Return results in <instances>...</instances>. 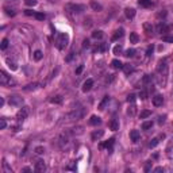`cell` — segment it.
<instances>
[{
  "label": "cell",
  "instance_id": "obj_1",
  "mask_svg": "<svg viewBox=\"0 0 173 173\" xmlns=\"http://www.w3.org/2000/svg\"><path fill=\"white\" fill-rule=\"evenodd\" d=\"M157 83L161 86H165L168 83V65L165 62H158L157 65Z\"/></svg>",
  "mask_w": 173,
  "mask_h": 173
},
{
  "label": "cell",
  "instance_id": "obj_2",
  "mask_svg": "<svg viewBox=\"0 0 173 173\" xmlns=\"http://www.w3.org/2000/svg\"><path fill=\"white\" fill-rule=\"evenodd\" d=\"M69 43V35L65 34V33H60L58 35H57V39H56V45L57 47L60 49V50H64L66 46Z\"/></svg>",
  "mask_w": 173,
  "mask_h": 173
},
{
  "label": "cell",
  "instance_id": "obj_3",
  "mask_svg": "<svg viewBox=\"0 0 173 173\" xmlns=\"http://www.w3.org/2000/svg\"><path fill=\"white\" fill-rule=\"evenodd\" d=\"M84 115H85V110L84 108H76L72 112H69L65 118L68 120H77V119H81Z\"/></svg>",
  "mask_w": 173,
  "mask_h": 173
},
{
  "label": "cell",
  "instance_id": "obj_4",
  "mask_svg": "<svg viewBox=\"0 0 173 173\" xmlns=\"http://www.w3.org/2000/svg\"><path fill=\"white\" fill-rule=\"evenodd\" d=\"M65 10L68 11V12H72V14H81V12H84V11H85V5L69 3V4L65 5Z\"/></svg>",
  "mask_w": 173,
  "mask_h": 173
},
{
  "label": "cell",
  "instance_id": "obj_5",
  "mask_svg": "<svg viewBox=\"0 0 173 173\" xmlns=\"http://www.w3.org/2000/svg\"><path fill=\"white\" fill-rule=\"evenodd\" d=\"M0 84L1 85H15V81L11 79V76H8L4 71L0 72Z\"/></svg>",
  "mask_w": 173,
  "mask_h": 173
},
{
  "label": "cell",
  "instance_id": "obj_6",
  "mask_svg": "<svg viewBox=\"0 0 173 173\" xmlns=\"http://www.w3.org/2000/svg\"><path fill=\"white\" fill-rule=\"evenodd\" d=\"M29 114H30L29 107H22L21 110L18 111V114H16V119H18V122H23L26 118L29 116Z\"/></svg>",
  "mask_w": 173,
  "mask_h": 173
},
{
  "label": "cell",
  "instance_id": "obj_7",
  "mask_svg": "<svg viewBox=\"0 0 173 173\" xmlns=\"http://www.w3.org/2000/svg\"><path fill=\"white\" fill-rule=\"evenodd\" d=\"M35 170L37 172H39V173H42V172H45L46 170V164H45L43 160H37L35 161Z\"/></svg>",
  "mask_w": 173,
  "mask_h": 173
},
{
  "label": "cell",
  "instance_id": "obj_8",
  "mask_svg": "<svg viewBox=\"0 0 173 173\" xmlns=\"http://www.w3.org/2000/svg\"><path fill=\"white\" fill-rule=\"evenodd\" d=\"M22 103H23V99L19 96H11L10 99V104L11 106H22Z\"/></svg>",
  "mask_w": 173,
  "mask_h": 173
},
{
  "label": "cell",
  "instance_id": "obj_9",
  "mask_svg": "<svg viewBox=\"0 0 173 173\" xmlns=\"http://www.w3.org/2000/svg\"><path fill=\"white\" fill-rule=\"evenodd\" d=\"M92 86H93V80L92 79H88L84 84H83V92H88L92 89Z\"/></svg>",
  "mask_w": 173,
  "mask_h": 173
},
{
  "label": "cell",
  "instance_id": "obj_10",
  "mask_svg": "<svg viewBox=\"0 0 173 173\" xmlns=\"http://www.w3.org/2000/svg\"><path fill=\"white\" fill-rule=\"evenodd\" d=\"M162 103H164V96H162V95H156V96L153 97V104H154L156 107L162 106Z\"/></svg>",
  "mask_w": 173,
  "mask_h": 173
},
{
  "label": "cell",
  "instance_id": "obj_11",
  "mask_svg": "<svg viewBox=\"0 0 173 173\" xmlns=\"http://www.w3.org/2000/svg\"><path fill=\"white\" fill-rule=\"evenodd\" d=\"M139 138H141V134H139L138 130H131L130 131V139H131L132 142H138Z\"/></svg>",
  "mask_w": 173,
  "mask_h": 173
},
{
  "label": "cell",
  "instance_id": "obj_12",
  "mask_svg": "<svg viewBox=\"0 0 173 173\" xmlns=\"http://www.w3.org/2000/svg\"><path fill=\"white\" fill-rule=\"evenodd\" d=\"M103 135H104V131H103V130L93 131V132H92V141H99V139H100Z\"/></svg>",
  "mask_w": 173,
  "mask_h": 173
},
{
  "label": "cell",
  "instance_id": "obj_13",
  "mask_svg": "<svg viewBox=\"0 0 173 173\" xmlns=\"http://www.w3.org/2000/svg\"><path fill=\"white\" fill-rule=\"evenodd\" d=\"M100 123H102V119L99 116H96V115H92L91 119H89V124H92V126H97Z\"/></svg>",
  "mask_w": 173,
  "mask_h": 173
},
{
  "label": "cell",
  "instance_id": "obj_14",
  "mask_svg": "<svg viewBox=\"0 0 173 173\" xmlns=\"http://www.w3.org/2000/svg\"><path fill=\"white\" fill-rule=\"evenodd\" d=\"M110 128H111L112 131L119 130V120H118V119H112L111 122H110Z\"/></svg>",
  "mask_w": 173,
  "mask_h": 173
},
{
  "label": "cell",
  "instance_id": "obj_15",
  "mask_svg": "<svg viewBox=\"0 0 173 173\" xmlns=\"http://www.w3.org/2000/svg\"><path fill=\"white\" fill-rule=\"evenodd\" d=\"M124 15H126V18H128V19H132V18L135 16V10H134V8H126V10H124Z\"/></svg>",
  "mask_w": 173,
  "mask_h": 173
},
{
  "label": "cell",
  "instance_id": "obj_16",
  "mask_svg": "<svg viewBox=\"0 0 173 173\" xmlns=\"http://www.w3.org/2000/svg\"><path fill=\"white\" fill-rule=\"evenodd\" d=\"M123 33H124V31H123V29H119V30H116V31H115V34L112 35V41H118V39H120V38L123 37Z\"/></svg>",
  "mask_w": 173,
  "mask_h": 173
},
{
  "label": "cell",
  "instance_id": "obj_17",
  "mask_svg": "<svg viewBox=\"0 0 173 173\" xmlns=\"http://www.w3.org/2000/svg\"><path fill=\"white\" fill-rule=\"evenodd\" d=\"M108 102H110V96H106L103 99V102L99 104V110H100V111H104V110H106V106L108 104Z\"/></svg>",
  "mask_w": 173,
  "mask_h": 173
},
{
  "label": "cell",
  "instance_id": "obj_18",
  "mask_svg": "<svg viewBox=\"0 0 173 173\" xmlns=\"http://www.w3.org/2000/svg\"><path fill=\"white\" fill-rule=\"evenodd\" d=\"M112 145H114V138L108 139V141L104 143V145H100V148H104V146H106V148L110 150V153H111V152H112Z\"/></svg>",
  "mask_w": 173,
  "mask_h": 173
},
{
  "label": "cell",
  "instance_id": "obj_19",
  "mask_svg": "<svg viewBox=\"0 0 173 173\" xmlns=\"http://www.w3.org/2000/svg\"><path fill=\"white\" fill-rule=\"evenodd\" d=\"M138 3H139V5H141V7H145V8H148V7H152V4H153L152 0H139Z\"/></svg>",
  "mask_w": 173,
  "mask_h": 173
},
{
  "label": "cell",
  "instance_id": "obj_20",
  "mask_svg": "<svg viewBox=\"0 0 173 173\" xmlns=\"http://www.w3.org/2000/svg\"><path fill=\"white\" fill-rule=\"evenodd\" d=\"M91 8L93 11H102L103 10L102 4H99V3H96V1H91Z\"/></svg>",
  "mask_w": 173,
  "mask_h": 173
},
{
  "label": "cell",
  "instance_id": "obj_21",
  "mask_svg": "<svg viewBox=\"0 0 173 173\" xmlns=\"http://www.w3.org/2000/svg\"><path fill=\"white\" fill-rule=\"evenodd\" d=\"M68 143H69V139H68V137H66V135H62V137L60 138V146H61V148H65Z\"/></svg>",
  "mask_w": 173,
  "mask_h": 173
},
{
  "label": "cell",
  "instance_id": "obj_22",
  "mask_svg": "<svg viewBox=\"0 0 173 173\" xmlns=\"http://www.w3.org/2000/svg\"><path fill=\"white\" fill-rule=\"evenodd\" d=\"M92 38H95V39H102L103 38V31L95 30L93 33H92Z\"/></svg>",
  "mask_w": 173,
  "mask_h": 173
},
{
  "label": "cell",
  "instance_id": "obj_23",
  "mask_svg": "<svg viewBox=\"0 0 173 173\" xmlns=\"http://www.w3.org/2000/svg\"><path fill=\"white\" fill-rule=\"evenodd\" d=\"M33 57H34V60H35V61H41L42 57H43V54H42L41 50H35V51H34V54H33Z\"/></svg>",
  "mask_w": 173,
  "mask_h": 173
},
{
  "label": "cell",
  "instance_id": "obj_24",
  "mask_svg": "<svg viewBox=\"0 0 173 173\" xmlns=\"http://www.w3.org/2000/svg\"><path fill=\"white\" fill-rule=\"evenodd\" d=\"M111 65H112V68H115V69H122L123 68V64L119 60H114V61L111 62Z\"/></svg>",
  "mask_w": 173,
  "mask_h": 173
},
{
  "label": "cell",
  "instance_id": "obj_25",
  "mask_svg": "<svg viewBox=\"0 0 173 173\" xmlns=\"http://www.w3.org/2000/svg\"><path fill=\"white\" fill-rule=\"evenodd\" d=\"M138 41H139L138 34L137 33H131V34H130V42H131V43H138Z\"/></svg>",
  "mask_w": 173,
  "mask_h": 173
},
{
  "label": "cell",
  "instance_id": "obj_26",
  "mask_svg": "<svg viewBox=\"0 0 173 173\" xmlns=\"http://www.w3.org/2000/svg\"><path fill=\"white\" fill-rule=\"evenodd\" d=\"M150 115H152V111L143 110V111H141V114H139V118H141V119H146V118H149Z\"/></svg>",
  "mask_w": 173,
  "mask_h": 173
},
{
  "label": "cell",
  "instance_id": "obj_27",
  "mask_svg": "<svg viewBox=\"0 0 173 173\" xmlns=\"http://www.w3.org/2000/svg\"><path fill=\"white\" fill-rule=\"evenodd\" d=\"M37 88H39V84L34 83V84H30V85L25 86V91H35Z\"/></svg>",
  "mask_w": 173,
  "mask_h": 173
},
{
  "label": "cell",
  "instance_id": "obj_28",
  "mask_svg": "<svg viewBox=\"0 0 173 173\" xmlns=\"http://www.w3.org/2000/svg\"><path fill=\"white\" fill-rule=\"evenodd\" d=\"M122 53H123V46L122 45H116L115 47H114V54L119 56V54H122Z\"/></svg>",
  "mask_w": 173,
  "mask_h": 173
},
{
  "label": "cell",
  "instance_id": "obj_29",
  "mask_svg": "<svg viewBox=\"0 0 173 173\" xmlns=\"http://www.w3.org/2000/svg\"><path fill=\"white\" fill-rule=\"evenodd\" d=\"M5 61H7V64H8V66H10V68H11V69H12V71H16V69H18V65H16V64H15V62H14V61H11L10 58H7Z\"/></svg>",
  "mask_w": 173,
  "mask_h": 173
},
{
  "label": "cell",
  "instance_id": "obj_30",
  "mask_svg": "<svg viewBox=\"0 0 173 173\" xmlns=\"http://www.w3.org/2000/svg\"><path fill=\"white\" fill-rule=\"evenodd\" d=\"M153 127V122L152 120H148V122H143L142 123V128L143 130H149V128Z\"/></svg>",
  "mask_w": 173,
  "mask_h": 173
},
{
  "label": "cell",
  "instance_id": "obj_31",
  "mask_svg": "<svg viewBox=\"0 0 173 173\" xmlns=\"http://www.w3.org/2000/svg\"><path fill=\"white\" fill-rule=\"evenodd\" d=\"M135 56V50L134 49H128V50H126V53H124V57H127V58H131V57Z\"/></svg>",
  "mask_w": 173,
  "mask_h": 173
},
{
  "label": "cell",
  "instance_id": "obj_32",
  "mask_svg": "<svg viewBox=\"0 0 173 173\" xmlns=\"http://www.w3.org/2000/svg\"><path fill=\"white\" fill-rule=\"evenodd\" d=\"M158 142H160V141H158V138H153L152 141L149 142V148H150V149H152V148H156V146L158 145Z\"/></svg>",
  "mask_w": 173,
  "mask_h": 173
},
{
  "label": "cell",
  "instance_id": "obj_33",
  "mask_svg": "<svg viewBox=\"0 0 173 173\" xmlns=\"http://www.w3.org/2000/svg\"><path fill=\"white\" fill-rule=\"evenodd\" d=\"M7 47H8V39H7V38H4V39L1 41V45H0V49H1V50H5Z\"/></svg>",
  "mask_w": 173,
  "mask_h": 173
},
{
  "label": "cell",
  "instance_id": "obj_34",
  "mask_svg": "<svg viewBox=\"0 0 173 173\" xmlns=\"http://www.w3.org/2000/svg\"><path fill=\"white\" fill-rule=\"evenodd\" d=\"M122 69L124 71V73H126V75H130V73L132 72V66H130V65H123Z\"/></svg>",
  "mask_w": 173,
  "mask_h": 173
},
{
  "label": "cell",
  "instance_id": "obj_35",
  "mask_svg": "<svg viewBox=\"0 0 173 173\" xmlns=\"http://www.w3.org/2000/svg\"><path fill=\"white\" fill-rule=\"evenodd\" d=\"M166 31H168V26L166 25H162L161 23V25L158 26V33H166Z\"/></svg>",
  "mask_w": 173,
  "mask_h": 173
},
{
  "label": "cell",
  "instance_id": "obj_36",
  "mask_svg": "<svg viewBox=\"0 0 173 173\" xmlns=\"http://www.w3.org/2000/svg\"><path fill=\"white\" fill-rule=\"evenodd\" d=\"M25 4L29 7H34V5H37V0H25Z\"/></svg>",
  "mask_w": 173,
  "mask_h": 173
},
{
  "label": "cell",
  "instance_id": "obj_37",
  "mask_svg": "<svg viewBox=\"0 0 173 173\" xmlns=\"http://www.w3.org/2000/svg\"><path fill=\"white\" fill-rule=\"evenodd\" d=\"M4 10H5V12H7V15H10V16L15 15V10H14V8H8V7H5Z\"/></svg>",
  "mask_w": 173,
  "mask_h": 173
},
{
  "label": "cell",
  "instance_id": "obj_38",
  "mask_svg": "<svg viewBox=\"0 0 173 173\" xmlns=\"http://www.w3.org/2000/svg\"><path fill=\"white\" fill-rule=\"evenodd\" d=\"M50 102H51V103H56V104H60V103L62 102V97H61V96H54V97H53V99L50 100Z\"/></svg>",
  "mask_w": 173,
  "mask_h": 173
},
{
  "label": "cell",
  "instance_id": "obj_39",
  "mask_svg": "<svg viewBox=\"0 0 173 173\" xmlns=\"http://www.w3.org/2000/svg\"><path fill=\"white\" fill-rule=\"evenodd\" d=\"M127 114L130 115V116H132V115L135 114V106H134V104H131V106H130V108H128Z\"/></svg>",
  "mask_w": 173,
  "mask_h": 173
},
{
  "label": "cell",
  "instance_id": "obj_40",
  "mask_svg": "<svg viewBox=\"0 0 173 173\" xmlns=\"http://www.w3.org/2000/svg\"><path fill=\"white\" fill-rule=\"evenodd\" d=\"M135 97H137V96H135L134 93H130V95L127 96V102L128 103H134V102H135Z\"/></svg>",
  "mask_w": 173,
  "mask_h": 173
},
{
  "label": "cell",
  "instance_id": "obj_41",
  "mask_svg": "<svg viewBox=\"0 0 173 173\" xmlns=\"http://www.w3.org/2000/svg\"><path fill=\"white\" fill-rule=\"evenodd\" d=\"M162 39L165 42H172V43H173V35H164Z\"/></svg>",
  "mask_w": 173,
  "mask_h": 173
},
{
  "label": "cell",
  "instance_id": "obj_42",
  "mask_svg": "<svg viewBox=\"0 0 173 173\" xmlns=\"http://www.w3.org/2000/svg\"><path fill=\"white\" fill-rule=\"evenodd\" d=\"M35 153L37 154H43L45 153V149L42 148V146H38V148H35Z\"/></svg>",
  "mask_w": 173,
  "mask_h": 173
},
{
  "label": "cell",
  "instance_id": "obj_43",
  "mask_svg": "<svg viewBox=\"0 0 173 173\" xmlns=\"http://www.w3.org/2000/svg\"><path fill=\"white\" fill-rule=\"evenodd\" d=\"M5 126H7V122H5V119H0V128H1V130H4Z\"/></svg>",
  "mask_w": 173,
  "mask_h": 173
},
{
  "label": "cell",
  "instance_id": "obj_44",
  "mask_svg": "<svg viewBox=\"0 0 173 173\" xmlns=\"http://www.w3.org/2000/svg\"><path fill=\"white\" fill-rule=\"evenodd\" d=\"M150 168H152V162H150V161H148V162H146V165H145V172H149V170H150Z\"/></svg>",
  "mask_w": 173,
  "mask_h": 173
},
{
  "label": "cell",
  "instance_id": "obj_45",
  "mask_svg": "<svg viewBox=\"0 0 173 173\" xmlns=\"http://www.w3.org/2000/svg\"><path fill=\"white\" fill-rule=\"evenodd\" d=\"M34 16H35L37 19H39V21H43V19H45V15H43V14H35Z\"/></svg>",
  "mask_w": 173,
  "mask_h": 173
},
{
  "label": "cell",
  "instance_id": "obj_46",
  "mask_svg": "<svg viewBox=\"0 0 173 173\" xmlns=\"http://www.w3.org/2000/svg\"><path fill=\"white\" fill-rule=\"evenodd\" d=\"M165 115H162V116H158V123H160V124H162V123H165Z\"/></svg>",
  "mask_w": 173,
  "mask_h": 173
},
{
  "label": "cell",
  "instance_id": "obj_47",
  "mask_svg": "<svg viewBox=\"0 0 173 173\" xmlns=\"http://www.w3.org/2000/svg\"><path fill=\"white\" fill-rule=\"evenodd\" d=\"M146 96H148V93H146V91H142L141 93H139V97H141V99H146Z\"/></svg>",
  "mask_w": 173,
  "mask_h": 173
},
{
  "label": "cell",
  "instance_id": "obj_48",
  "mask_svg": "<svg viewBox=\"0 0 173 173\" xmlns=\"http://www.w3.org/2000/svg\"><path fill=\"white\" fill-rule=\"evenodd\" d=\"M107 47H108V45H107V43H103V45L100 46V50H102V51L107 50Z\"/></svg>",
  "mask_w": 173,
  "mask_h": 173
},
{
  "label": "cell",
  "instance_id": "obj_49",
  "mask_svg": "<svg viewBox=\"0 0 173 173\" xmlns=\"http://www.w3.org/2000/svg\"><path fill=\"white\" fill-rule=\"evenodd\" d=\"M83 68H84V66H83V65H80V66H79V68H77V69H76V75H80V73H81Z\"/></svg>",
  "mask_w": 173,
  "mask_h": 173
},
{
  "label": "cell",
  "instance_id": "obj_50",
  "mask_svg": "<svg viewBox=\"0 0 173 173\" xmlns=\"http://www.w3.org/2000/svg\"><path fill=\"white\" fill-rule=\"evenodd\" d=\"M83 46H84V47H88V46H89V41H88V39H84V42H83Z\"/></svg>",
  "mask_w": 173,
  "mask_h": 173
},
{
  "label": "cell",
  "instance_id": "obj_51",
  "mask_svg": "<svg viewBox=\"0 0 173 173\" xmlns=\"http://www.w3.org/2000/svg\"><path fill=\"white\" fill-rule=\"evenodd\" d=\"M154 172H164V168H161V166H158V168L154 169Z\"/></svg>",
  "mask_w": 173,
  "mask_h": 173
},
{
  "label": "cell",
  "instance_id": "obj_52",
  "mask_svg": "<svg viewBox=\"0 0 173 173\" xmlns=\"http://www.w3.org/2000/svg\"><path fill=\"white\" fill-rule=\"evenodd\" d=\"M145 29H146V30H153V27L150 25H145Z\"/></svg>",
  "mask_w": 173,
  "mask_h": 173
},
{
  "label": "cell",
  "instance_id": "obj_53",
  "mask_svg": "<svg viewBox=\"0 0 173 173\" xmlns=\"http://www.w3.org/2000/svg\"><path fill=\"white\" fill-rule=\"evenodd\" d=\"M30 170H31L30 168H23L22 169V172H30Z\"/></svg>",
  "mask_w": 173,
  "mask_h": 173
}]
</instances>
